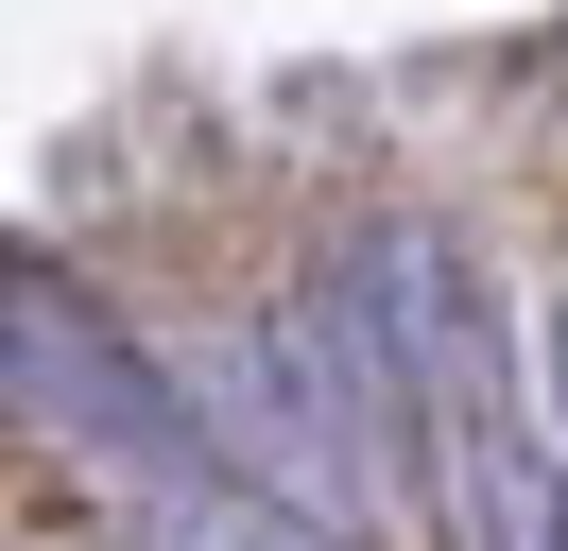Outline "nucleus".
Wrapping results in <instances>:
<instances>
[{"label":"nucleus","instance_id":"nucleus-1","mask_svg":"<svg viewBox=\"0 0 568 551\" xmlns=\"http://www.w3.org/2000/svg\"><path fill=\"white\" fill-rule=\"evenodd\" d=\"M0 397L36 413V431H70L87 465H121L139 500H190L207 465V413H190V379H155L139 344L104 328V310H70L36 259H0Z\"/></svg>","mask_w":568,"mask_h":551},{"label":"nucleus","instance_id":"nucleus-3","mask_svg":"<svg viewBox=\"0 0 568 551\" xmlns=\"http://www.w3.org/2000/svg\"><path fill=\"white\" fill-rule=\"evenodd\" d=\"M551 431H568V310H551ZM551 482H568V465H551Z\"/></svg>","mask_w":568,"mask_h":551},{"label":"nucleus","instance_id":"nucleus-2","mask_svg":"<svg viewBox=\"0 0 568 551\" xmlns=\"http://www.w3.org/2000/svg\"><path fill=\"white\" fill-rule=\"evenodd\" d=\"M155 551H345V534L276 517L258 482H190V500H155Z\"/></svg>","mask_w":568,"mask_h":551}]
</instances>
